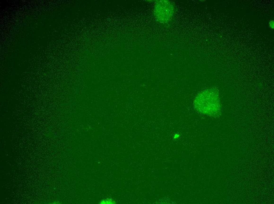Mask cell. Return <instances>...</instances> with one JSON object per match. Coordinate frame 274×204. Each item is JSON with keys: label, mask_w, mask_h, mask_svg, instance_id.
<instances>
[{"label": "cell", "mask_w": 274, "mask_h": 204, "mask_svg": "<svg viewBox=\"0 0 274 204\" xmlns=\"http://www.w3.org/2000/svg\"><path fill=\"white\" fill-rule=\"evenodd\" d=\"M219 94L214 89L203 91L198 94L194 101V106L199 112L209 116H217L221 112Z\"/></svg>", "instance_id": "6da1fadb"}, {"label": "cell", "mask_w": 274, "mask_h": 204, "mask_svg": "<svg viewBox=\"0 0 274 204\" xmlns=\"http://www.w3.org/2000/svg\"><path fill=\"white\" fill-rule=\"evenodd\" d=\"M174 12V6L170 1L160 0L156 2L154 7V16L159 22L162 23L168 22L173 16Z\"/></svg>", "instance_id": "7a4b0ae2"}, {"label": "cell", "mask_w": 274, "mask_h": 204, "mask_svg": "<svg viewBox=\"0 0 274 204\" xmlns=\"http://www.w3.org/2000/svg\"><path fill=\"white\" fill-rule=\"evenodd\" d=\"M100 203L101 204H115V202L112 199H106L101 200Z\"/></svg>", "instance_id": "3957f363"}, {"label": "cell", "mask_w": 274, "mask_h": 204, "mask_svg": "<svg viewBox=\"0 0 274 204\" xmlns=\"http://www.w3.org/2000/svg\"><path fill=\"white\" fill-rule=\"evenodd\" d=\"M269 25L271 28H272V29H274V22L273 20H271L269 22Z\"/></svg>", "instance_id": "277c9868"}, {"label": "cell", "mask_w": 274, "mask_h": 204, "mask_svg": "<svg viewBox=\"0 0 274 204\" xmlns=\"http://www.w3.org/2000/svg\"><path fill=\"white\" fill-rule=\"evenodd\" d=\"M179 137V135H178V134H176L174 135V139H176L178 138Z\"/></svg>", "instance_id": "5b68a950"}]
</instances>
